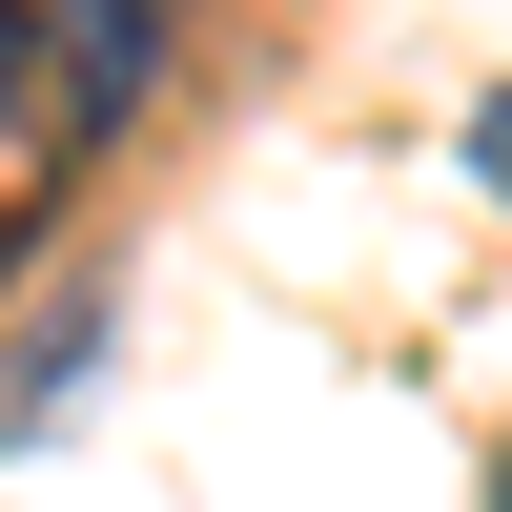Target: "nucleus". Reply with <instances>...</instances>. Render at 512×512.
<instances>
[{"label":"nucleus","instance_id":"7ed1b4c3","mask_svg":"<svg viewBox=\"0 0 512 512\" xmlns=\"http://www.w3.org/2000/svg\"><path fill=\"white\" fill-rule=\"evenodd\" d=\"M472 185L512 205V82H492V103H472Z\"/></svg>","mask_w":512,"mask_h":512},{"label":"nucleus","instance_id":"20e7f679","mask_svg":"<svg viewBox=\"0 0 512 512\" xmlns=\"http://www.w3.org/2000/svg\"><path fill=\"white\" fill-rule=\"evenodd\" d=\"M492 512H512V451H492Z\"/></svg>","mask_w":512,"mask_h":512},{"label":"nucleus","instance_id":"f257e3e1","mask_svg":"<svg viewBox=\"0 0 512 512\" xmlns=\"http://www.w3.org/2000/svg\"><path fill=\"white\" fill-rule=\"evenodd\" d=\"M164 41H185V0H41V123H62V164L164 82Z\"/></svg>","mask_w":512,"mask_h":512},{"label":"nucleus","instance_id":"f03ea898","mask_svg":"<svg viewBox=\"0 0 512 512\" xmlns=\"http://www.w3.org/2000/svg\"><path fill=\"white\" fill-rule=\"evenodd\" d=\"M103 349H123V308H103V287H62V308H41V349L0 369V431H62V410L103 390Z\"/></svg>","mask_w":512,"mask_h":512}]
</instances>
